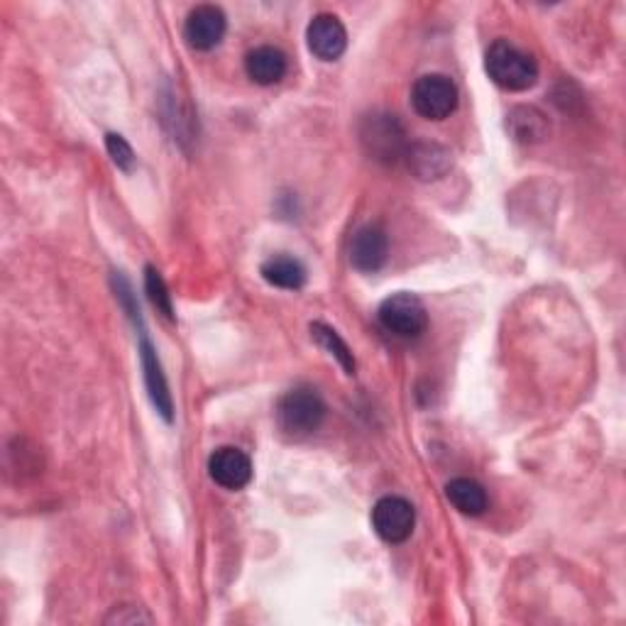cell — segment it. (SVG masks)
<instances>
[{"instance_id":"obj_1","label":"cell","mask_w":626,"mask_h":626,"mask_svg":"<svg viewBox=\"0 0 626 626\" xmlns=\"http://www.w3.org/2000/svg\"><path fill=\"white\" fill-rule=\"evenodd\" d=\"M487 77L505 91H529L538 81V61L509 40H497L485 55Z\"/></svg>"},{"instance_id":"obj_2","label":"cell","mask_w":626,"mask_h":626,"mask_svg":"<svg viewBox=\"0 0 626 626\" xmlns=\"http://www.w3.org/2000/svg\"><path fill=\"white\" fill-rule=\"evenodd\" d=\"M360 145L365 155L380 165H397L407 155V133L392 113H372L360 120Z\"/></svg>"},{"instance_id":"obj_3","label":"cell","mask_w":626,"mask_h":626,"mask_svg":"<svg viewBox=\"0 0 626 626\" xmlns=\"http://www.w3.org/2000/svg\"><path fill=\"white\" fill-rule=\"evenodd\" d=\"M325 419V402L311 387H296L286 392L277 404L280 429L290 438H306L321 429Z\"/></svg>"},{"instance_id":"obj_4","label":"cell","mask_w":626,"mask_h":626,"mask_svg":"<svg viewBox=\"0 0 626 626\" xmlns=\"http://www.w3.org/2000/svg\"><path fill=\"white\" fill-rule=\"evenodd\" d=\"M380 323L384 331H390L397 338H419L426 329H429V311H426L423 302L417 294L399 292L387 296L380 311Z\"/></svg>"},{"instance_id":"obj_5","label":"cell","mask_w":626,"mask_h":626,"mask_svg":"<svg viewBox=\"0 0 626 626\" xmlns=\"http://www.w3.org/2000/svg\"><path fill=\"white\" fill-rule=\"evenodd\" d=\"M458 86L446 74H426L411 89V106L426 120H446L458 108Z\"/></svg>"},{"instance_id":"obj_6","label":"cell","mask_w":626,"mask_h":626,"mask_svg":"<svg viewBox=\"0 0 626 626\" xmlns=\"http://www.w3.org/2000/svg\"><path fill=\"white\" fill-rule=\"evenodd\" d=\"M417 509L404 497L387 495L372 507V529L384 544H404L414 534Z\"/></svg>"},{"instance_id":"obj_7","label":"cell","mask_w":626,"mask_h":626,"mask_svg":"<svg viewBox=\"0 0 626 626\" xmlns=\"http://www.w3.org/2000/svg\"><path fill=\"white\" fill-rule=\"evenodd\" d=\"M228 30V20L218 6H196L184 22V40L196 52H211L218 47Z\"/></svg>"},{"instance_id":"obj_8","label":"cell","mask_w":626,"mask_h":626,"mask_svg":"<svg viewBox=\"0 0 626 626\" xmlns=\"http://www.w3.org/2000/svg\"><path fill=\"white\" fill-rule=\"evenodd\" d=\"M390 255V237L382 225H362L350 241V265L362 274H374L384 267Z\"/></svg>"},{"instance_id":"obj_9","label":"cell","mask_w":626,"mask_h":626,"mask_svg":"<svg viewBox=\"0 0 626 626\" xmlns=\"http://www.w3.org/2000/svg\"><path fill=\"white\" fill-rule=\"evenodd\" d=\"M208 475L213 482L223 487V490L237 492L253 480V460H250L241 448L223 446L211 453Z\"/></svg>"},{"instance_id":"obj_10","label":"cell","mask_w":626,"mask_h":626,"mask_svg":"<svg viewBox=\"0 0 626 626\" xmlns=\"http://www.w3.org/2000/svg\"><path fill=\"white\" fill-rule=\"evenodd\" d=\"M306 45L311 55L321 61H335L348 49V30L345 25L331 12H321L306 28Z\"/></svg>"},{"instance_id":"obj_11","label":"cell","mask_w":626,"mask_h":626,"mask_svg":"<svg viewBox=\"0 0 626 626\" xmlns=\"http://www.w3.org/2000/svg\"><path fill=\"white\" fill-rule=\"evenodd\" d=\"M140 360H143V372H145V384L147 394L153 399V404L157 409V414L165 419L167 423L174 421V402L169 394V384L165 378V370H162V362L155 353L153 343L147 341V335H140Z\"/></svg>"},{"instance_id":"obj_12","label":"cell","mask_w":626,"mask_h":626,"mask_svg":"<svg viewBox=\"0 0 626 626\" xmlns=\"http://www.w3.org/2000/svg\"><path fill=\"white\" fill-rule=\"evenodd\" d=\"M407 165L421 182H436L443 179L446 174L453 167V157H450L448 149L443 145L436 143H414L407 147Z\"/></svg>"},{"instance_id":"obj_13","label":"cell","mask_w":626,"mask_h":626,"mask_svg":"<svg viewBox=\"0 0 626 626\" xmlns=\"http://www.w3.org/2000/svg\"><path fill=\"white\" fill-rule=\"evenodd\" d=\"M509 137L519 145H541L550 135V120L541 108L517 106L507 116Z\"/></svg>"},{"instance_id":"obj_14","label":"cell","mask_w":626,"mask_h":626,"mask_svg":"<svg viewBox=\"0 0 626 626\" xmlns=\"http://www.w3.org/2000/svg\"><path fill=\"white\" fill-rule=\"evenodd\" d=\"M245 74L257 86H274L286 77V55L277 47L262 45L250 49L245 57Z\"/></svg>"},{"instance_id":"obj_15","label":"cell","mask_w":626,"mask_h":626,"mask_svg":"<svg viewBox=\"0 0 626 626\" xmlns=\"http://www.w3.org/2000/svg\"><path fill=\"white\" fill-rule=\"evenodd\" d=\"M260 274L267 284L286 292H299L306 284V267L290 255H274L267 262H262Z\"/></svg>"},{"instance_id":"obj_16","label":"cell","mask_w":626,"mask_h":626,"mask_svg":"<svg viewBox=\"0 0 626 626\" xmlns=\"http://www.w3.org/2000/svg\"><path fill=\"white\" fill-rule=\"evenodd\" d=\"M446 497H448V502L466 517H480V515H485L487 507H490V499H487L485 487L478 480H470V478L450 480L446 485Z\"/></svg>"},{"instance_id":"obj_17","label":"cell","mask_w":626,"mask_h":626,"mask_svg":"<svg viewBox=\"0 0 626 626\" xmlns=\"http://www.w3.org/2000/svg\"><path fill=\"white\" fill-rule=\"evenodd\" d=\"M311 338L319 343V348H323L325 353L338 360V365L345 370V374H355L358 362H355L353 350L348 348V343L341 335H338V331L331 329V325L311 323Z\"/></svg>"},{"instance_id":"obj_18","label":"cell","mask_w":626,"mask_h":626,"mask_svg":"<svg viewBox=\"0 0 626 626\" xmlns=\"http://www.w3.org/2000/svg\"><path fill=\"white\" fill-rule=\"evenodd\" d=\"M145 290H147L149 302H153V306L162 313V316H165L167 321H174L172 294L167 290L165 280H162V274L153 265L145 267Z\"/></svg>"},{"instance_id":"obj_19","label":"cell","mask_w":626,"mask_h":626,"mask_svg":"<svg viewBox=\"0 0 626 626\" xmlns=\"http://www.w3.org/2000/svg\"><path fill=\"white\" fill-rule=\"evenodd\" d=\"M106 149H108V155H110V159H113V165H116L118 169H123V172H133V169H135L137 157H135V153H133L130 143L125 140L123 135L108 133V135H106Z\"/></svg>"},{"instance_id":"obj_20","label":"cell","mask_w":626,"mask_h":626,"mask_svg":"<svg viewBox=\"0 0 626 626\" xmlns=\"http://www.w3.org/2000/svg\"><path fill=\"white\" fill-rule=\"evenodd\" d=\"M149 622H153V617H149L147 612H143L140 607H133V605L116 607L106 617V624H149Z\"/></svg>"}]
</instances>
